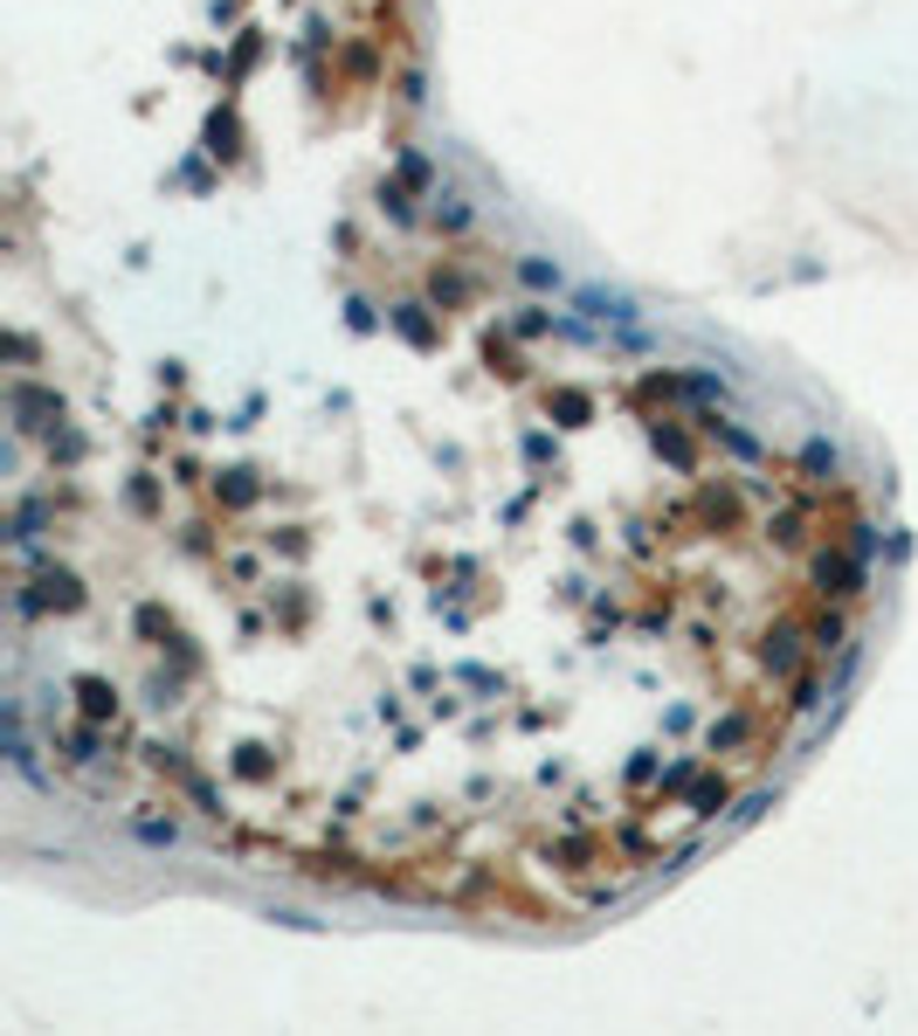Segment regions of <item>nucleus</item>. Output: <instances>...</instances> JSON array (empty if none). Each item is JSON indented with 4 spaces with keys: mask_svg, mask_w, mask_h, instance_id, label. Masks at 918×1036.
<instances>
[{
    "mask_svg": "<svg viewBox=\"0 0 918 1036\" xmlns=\"http://www.w3.org/2000/svg\"><path fill=\"white\" fill-rule=\"evenodd\" d=\"M346 443L139 450L42 587L104 746L298 857L497 898L663 864L801 719L850 532L712 408L477 353Z\"/></svg>",
    "mask_w": 918,
    "mask_h": 1036,
    "instance_id": "f257e3e1",
    "label": "nucleus"
}]
</instances>
